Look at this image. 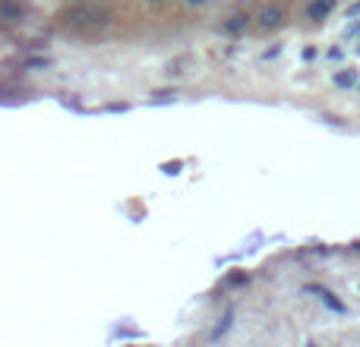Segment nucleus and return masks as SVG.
<instances>
[{
  "label": "nucleus",
  "instance_id": "39448f33",
  "mask_svg": "<svg viewBox=\"0 0 360 347\" xmlns=\"http://www.w3.org/2000/svg\"><path fill=\"white\" fill-rule=\"evenodd\" d=\"M243 25H247V16H234L228 25H224V29H228V32H240Z\"/></svg>",
  "mask_w": 360,
  "mask_h": 347
},
{
  "label": "nucleus",
  "instance_id": "6e6552de",
  "mask_svg": "<svg viewBox=\"0 0 360 347\" xmlns=\"http://www.w3.org/2000/svg\"><path fill=\"white\" fill-rule=\"evenodd\" d=\"M351 13H360V4H354V6H351Z\"/></svg>",
  "mask_w": 360,
  "mask_h": 347
},
{
  "label": "nucleus",
  "instance_id": "20e7f679",
  "mask_svg": "<svg viewBox=\"0 0 360 347\" xmlns=\"http://www.w3.org/2000/svg\"><path fill=\"white\" fill-rule=\"evenodd\" d=\"M354 82H357V70H342V73L335 76V86H342V89L354 86Z\"/></svg>",
  "mask_w": 360,
  "mask_h": 347
},
{
  "label": "nucleus",
  "instance_id": "f03ea898",
  "mask_svg": "<svg viewBox=\"0 0 360 347\" xmlns=\"http://www.w3.org/2000/svg\"><path fill=\"white\" fill-rule=\"evenodd\" d=\"M338 0H313L310 6H307V19H313V22H323L326 16H329L332 10H335Z\"/></svg>",
  "mask_w": 360,
  "mask_h": 347
},
{
  "label": "nucleus",
  "instance_id": "423d86ee",
  "mask_svg": "<svg viewBox=\"0 0 360 347\" xmlns=\"http://www.w3.org/2000/svg\"><path fill=\"white\" fill-rule=\"evenodd\" d=\"M184 4H186V6H209L212 0H184Z\"/></svg>",
  "mask_w": 360,
  "mask_h": 347
},
{
  "label": "nucleus",
  "instance_id": "7ed1b4c3",
  "mask_svg": "<svg viewBox=\"0 0 360 347\" xmlns=\"http://www.w3.org/2000/svg\"><path fill=\"white\" fill-rule=\"evenodd\" d=\"M307 291L319 294V297H323V300H326V303H329V306H332V310H338V313H342V310H345V303H342V300H335V294H329V291H326V287H307Z\"/></svg>",
  "mask_w": 360,
  "mask_h": 347
},
{
  "label": "nucleus",
  "instance_id": "1a4fd4ad",
  "mask_svg": "<svg viewBox=\"0 0 360 347\" xmlns=\"http://www.w3.org/2000/svg\"><path fill=\"white\" fill-rule=\"evenodd\" d=\"M357 48H360V44H357Z\"/></svg>",
  "mask_w": 360,
  "mask_h": 347
},
{
  "label": "nucleus",
  "instance_id": "f257e3e1",
  "mask_svg": "<svg viewBox=\"0 0 360 347\" xmlns=\"http://www.w3.org/2000/svg\"><path fill=\"white\" fill-rule=\"evenodd\" d=\"M285 19H288V13L281 10L278 4H269V6H262V10H259L256 25H259L262 32H275V29H281V25H285Z\"/></svg>",
  "mask_w": 360,
  "mask_h": 347
},
{
  "label": "nucleus",
  "instance_id": "0eeeda50",
  "mask_svg": "<svg viewBox=\"0 0 360 347\" xmlns=\"http://www.w3.org/2000/svg\"><path fill=\"white\" fill-rule=\"evenodd\" d=\"M146 4H149V6H158V4H165V0H146Z\"/></svg>",
  "mask_w": 360,
  "mask_h": 347
}]
</instances>
